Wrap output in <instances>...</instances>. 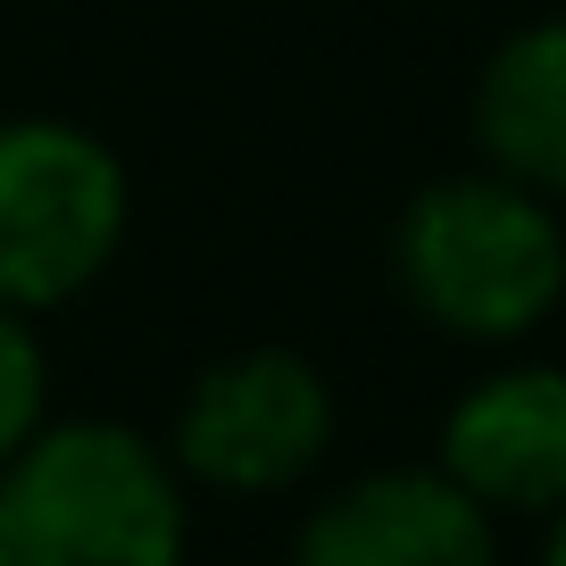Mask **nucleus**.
Segmentation results:
<instances>
[{"label":"nucleus","instance_id":"nucleus-1","mask_svg":"<svg viewBox=\"0 0 566 566\" xmlns=\"http://www.w3.org/2000/svg\"><path fill=\"white\" fill-rule=\"evenodd\" d=\"M391 283L433 334L467 350H516L566 308V217L558 200L475 159L400 209Z\"/></svg>","mask_w":566,"mask_h":566},{"label":"nucleus","instance_id":"nucleus-2","mask_svg":"<svg viewBox=\"0 0 566 566\" xmlns=\"http://www.w3.org/2000/svg\"><path fill=\"white\" fill-rule=\"evenodd\" d=\"M192 492L167 442L117 417H51L0 467V566H184Z\"/></svg>","mask_w":566,"mask_h":566},{"label":"nucleus","instance_id":"nucleus-3","mask_svg":"<svg viewBox=\"0 0 566 566\" xmlns=\"http://www.w3.org/2000/svg\"><path fill=\"white\" fill-rule=\"evenodd\" d=\"M134 226L125 159L92 125L0 117V308L51 317L117 266Z\"/></svg>","mask_w":566,"mask_h":566},{"label":"nucleus","instance_id":"nucleus-4","mask_svg":"<svg viewBox=\"0 0 566 566\" xmlns=\"http://www.w3.org/2000/svg\"><path fill=\"white\" fill-rule=\"evenodd\" d=\"M334 384L308 367L301 350L259 342V350H226L217 367L192 375L167 424V459H176L184 492L217 500H275L301 492L334 450Z\"/></svg>","mask_w":566,"mask_h":566},{"label":"nucleus","instance_id":"nucleus-5","mask_svg":"<svg viewBox=\"0 0 566 566\" xmlns=\"http://www.w3.org/2000/svg\"><path fill=\"white\" fill-rule=\"evenodd\" d=\"M433 467L500 525H542L566 509V367L500 350L442 408Z\"/></svg>","mask_w":566,"mask_h":566},{"label":"nucleus","instance_id":"nucleus-6","mask_svg":"<svg viewBox=\"0 0 566 566\" xmlns=\"http://www.w3.org/2000/svg\"><path fill=\"white\" fill-rule=\"evenodd\" d=\"M283 566H500V516H483L442 467H367L301 516Z\"/></svg>","mask_w":566,"mask_h":566},{"label":"nucleus","instance_id":"nucleus-7","mask_svg":"<svg viewBox=\"0 0 566 566\" xmlns=\"http://www.w3.org/2000/svg\"><path fill=\"white\" fill-rule=\"evenodd\" d=\"M467 134L483 167L566 209V9L525 18L492 42L467 92Z\"/></svg>","mask_w":566,"mask_h":566},{"label":"nucleus","instance_id":"nucleus-8","mask_svg":"<svg viewBox=\"0 0 566 566\" xmlns=\"http://www.w3.org/2000/svg\"><path fill=\"white\" fill-rule=\"evenodd\" d=\"M51 424V350H42L34 317L0 308V467L18 459Z\"/></svg>","mask_w":566,"mask_h":566},{"label":"nucleus","instance_id":"nucleus-9","mask_svg":"<svg viewBox=\"0 0 566 566\" xmlns=\"http://www.w3.org/2000/svg\"><path fill=\"white\" fill-rule=\"evenodd\" d=\"M533 566H566V509L542 516V542H533Z\"/></svg>","mask_w":566,"mask_h":566}]
</instances>
